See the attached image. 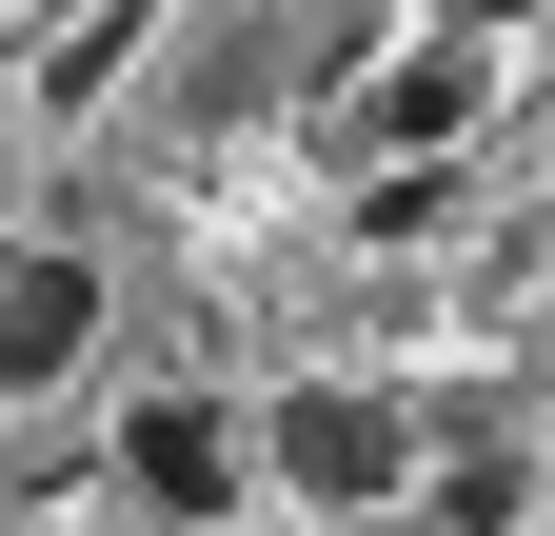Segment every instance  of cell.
I'll use <instances>...</instances> for the list:
<instances>
[{
    "instance_id": "1",
    "label": "cell",
    "mask_w": 555,
    "mask_h": 536,
    "mask_svg": "<svg viewBox=\"0 0 555 536\" xmlns=\"http://www.w3.org/2000/svg\"><path fill=\"white\" fill-rule=\"evenodd\" d=\"M238 437H258V477H278V497H318V516L416 497V418H397L377 378H298V397H278V418H238Z\"/></svg>"
},
{
    "instance_id": "2",
    "label": "cell",
    "mask_w": 555,
    "mask_h": 536,
    "mask_svg": "<svg viewBox=\"0 0 555 536\" xmlns=\"http://www.w3.org/2000/svg\"><path fill=\"white\" fill-rule=\"evenodd\" d=\"M238 477H258V437H238V397H139V418H119V497H139V516H179V536H219V516H238Z\"/></svg>"
},
{
    "instance_id": "3",
    "label": "cell",
    "mask_w": 555,
    "mask_h": 536,
    "mask_svg": "<svg viewBox=\"0 0 555 536\" xmlns=\"http://www.w3.org/2000/svg\"><path fill=\"white\" fill-rule=\"evenodd\" d=\"M100 358V258H0V397Z\"/></svg>"
},
{
    "instance_id": "4",
    "label": "cell",
    "mask_w": 555,
    "mask_h": 536,
    "mask_svg": "<svg viewBox=\"0 0 555 536\" xmlns=\"http://www.w3.org/2000/svg\"><path fill=\"white\" fill-rule=\"evenodd\" d=\"M456 119H476V40H416L397 80H358V100H337V140H358V159H437Z\"/></svg>"
},
{
    "instance_id": "5",
    "label": "cell",
    "mask_w": 555,
    "mask_h": 536,
    "mask_svg": "<svg viewBox=\"0 0 555 536\" xmlns=\"http://www.w3.org/2000/svg\"><path fill=\"white\" fill-rule=\"evenodd\" d=\"M437 516H456V536H516V516H535V457H456Z\"/></svg>"
},
{
    "instance_id": "6",
    "label": "cell",
    "mask_w": 555,
    "mask_h": 536,
    "mask_svg": "<svg viewBox=\"0 0 555 536\" xmlns=\"http://www.w3.org/2000/svg\"><path fill=\"white\" fill-rule=\"evenodd\" d=\"M496 21H535V0H456V40H496Z\"/></svg>"
}]
</instances>
